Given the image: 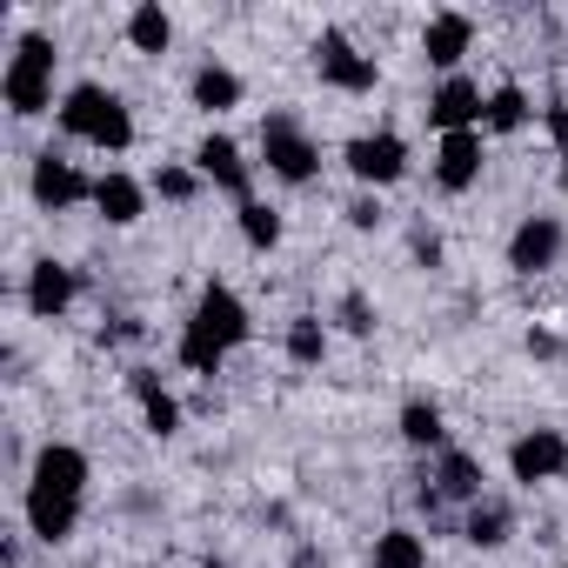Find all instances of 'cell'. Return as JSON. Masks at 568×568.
<instances>
[{
	"label": "cell",
	"mask_w": 568,
	"mask_h": 568,
	"mask_svg": "<svg viewBox=\"0 0 568 568\" xmlns=\"http://www.w3.org/2000/svg\"><path fill=\"white\" fill-rule=\"evenodd\" d=\"M375 568H428V541L415 528H388L375 535Z\"/></svg>",
	"instance_id": "22"
},
{
	"label": "cell",
	"mask_w": 568,
	"mask_h": 568,
	"mask_svg": "<svg viewBox=\"0 0 568 568\" xmlns=\"http://www.w3.org/2000/svg\"><path fill=\"white\" fill-rule=\"evenodd\" d=\"M435 181H442L448 194H468V187L481 181V128H475V134H442V148H435Z\"/></svg>",
	"instance_id": "15"
},
{
	"label": "cell",
	"mask_w": 568,
	"mask_h": 568,
	"mask_svg": "<svg viewBox=\"0 0 568 568\" xmlns=\"http://www.w3.org/2000/svg\"><path fill=\"white\" fill-rule=\"evenodd\" d=\"M94 207H101V221L134 227V221L148 214V187H141L134 174H101V181H94Z\"/></svg>",
	"instance_id": "16"
},
{
	"label": "cell",
	"mask_w": 568,
	"mask_h": 568,
	"mask_svg": "<svg viewBox=\"0 0 568 568\" xmlns=\"http://www.w3.org/2000/svg\"><path fill=\"white\" fill-rule=\"evenodd\" d=\"M54 61H61V54H54L48 34H21L8 74H0V94H8V108H14L21 121H34V114L54 108Z\"/></svg>",
	"instance_id": "2"
},
{
	"label": "cell",
	"mask_w": 568,
	"mask_h": 568,
	"mask_svg": "<svg viewBox=\"0 0 568 568\" xmlns=\"http://www.w3.org/2000/svg\"><path fill=\"white\" fill-rule=\"evenodd\" d=\"M481 108H488V94H481L468 74H448V81L428 94V121H435L442 134H475V128H481Z\"/></svg>",
	"instance_id": "9"
},
{
	"label": "cell",
	"mask_w": 568,
	"mask_h": 568,
	"mask_svg": "<svg viewBox=\"0 0 568 568\" xmlns=\"http://www.w3.org/2000/svg\"><path fill=\"white\" fill-rule=\"evenodd\" d=\"M561 187H568V168H561Z\"/></svg>",
	"instance_id": "33"
},
{
	"label": "cell",
	"mask_w": 568,
	"mask_h": 568,
	"mask_svg": "<svg viewBox=\"0 0 568 568\" xmlns=\"http://www.w3.org/2000/svg\"><path fill=\"white\" fill-rule=\"evenodd\" d=\"M61 128H68L74 141H88V148H101V154H128V148H134V114H128V101H121L114 88H101V81L68 88Z\"/></svg>",
	"instance_id": "1"
},
{
	"label": "cell",
	"mask_w": 568,
	"mask_h": 568,
	"mask_svg": "<svg viewBox=\"0 0 568 568\" xmlns=\"http://www.w3.org/2000/svg\"><path fill=\"white\" fill-rule=\"evenodd\" d=\"M561 468H568V435H555V428H528V435L508 448V475H515L521 488L555 481Z\"/></svg>",
	"instance_id": "7"
},
{
	"label": "cell",
	"mask_w": 568,
	"mask_h": 568,
	"mask_svg": "<svg viewBox=\"0 0 568 568\" xmlns=\"http://www.w3.org/2000/svg\"><path fill=\"white\" fill-rule=\"evenodd\" d=\"M221 362H227V348H214L201 328H181V368L187 375H221Z\"/></svg>",
	"instance_id": "28"
},
{
	"label": "cell",
	"mask_w": 568,
	"mask_h": 568,
	"mask_svg": "<svg viewBox=\"0 0 568 568\" xmlns=\"http://www.w3.org/2000/svg\"><path fill=\"white\" fill-rule=\"evenodd\" d=\"M402 442H408V448H448L442 408H435V402H408V408H402Z\"/></svg>",
	"instance_id": "23"
},
{
	"label": "cell",
	"mask_w": 568,
	"mask_h": 568,
	"mask_svg": "<svg viewBox=\"0 0 568 568\" xmlns=\"http://www.w3.org/2000/svg\"><path fill=\"white\" fill-rule=\"evenodd\" d=\"M342 161H348V174L362 187H395L408 174V141L402 134H362V141H348Z\"/></svg>",
	"instance_id": "6"
},
{
	"label": "cell",
	"mask_w": 568,
	"mask_h": 568,
	"mask_svg": "<svg viewBox=\"0 0 568 568\" xmlns=\"http://www.w3.org/2000/svg\"><path fill=\"white\" fill-rule=\"evenodd\" d=\"M561 241H568V234H561L555 214H528V221L508 234V267H515V274H541V267L561 261Z\"/></svg>",
	"instance_id": "10"
},
{
	"label": "cell",
	"mask_w": 568,
	"mask_h": 568,
	"mask_svg": "<svg viewBox=\"0 0 568 568\" xmlns=\"http://www.w3.org/2000/svg\"><path fill=\"white\" fill-rule=\"evenodd\" d=\"M128 41H134V54H168L174 48V21H168L161 0H141L128 14Z\"/></svg>",
	"instance_id": "18"
},
{
	"label": "cell",
	"mask_w": 568,
	"mask_h": 568,
	"mask_svg": "<svg viewBox=\"0 0 568 568\" xmlns=\"http://www.w3.org/2000/svg\"><path fill=\"white\" fill-rule=\"evenodd\" d=\"M261 161L281 174V181H315V168H322V154H315V141L302 134V121L295 114H267L261 121Z\"/></svg>",
	"instance_id": "3"
},
{
	"label": "cell",
	"mask_w": 568,
	"mask_h": 568,
	"mask_svg": "<svg viewBox=\"0 0 568 568\" xmlns=\"http://www.w3.org/2000/svg\"><path fill=\"white\" fill-rule=\"evenodd\" d=\"M521 128H528V94L508 81V88L488 94V108H481V134H521Z\"/></svg>",
	"instance_id": "20"
},
{
	"label": "cell",
	"mask_w": 568,
	"mask_h": 568,
	"mask_svg": "<svg viewBox=\"0 0 568 568\" xmlns=\"http://www.w3.org/2000/svg\"><path fill=\"white\" fill-rule=\"evenodd\" d=\"M342 328H348V335H375V308H368L362 295H342Z\"/></svg>",
	"instance_id": "30"
},
{
	"label": "cell",
	"mask_w": 568,
	"mask_h": 568,
	"mask_svg": "<svg viewBox=\"0 0 568 568\" xmlns=\"http://www.w3.org/2000/svg\"><path fill=\"white\" fill-rule=\"evenodd\" d=\"M74 295H81V274L68 261H34L28 267V315L34 322H61L74 308Z\"/></svg>",
	"instance_id": "8"
},
{
	"label": "cell",
	"mask_w": 568,
	"mask_h": 568,
	"mask_svg": "<svg viewBox=\"0 0 568 568\" xmlns=\"http://www.w3.org/2000/svg\"><path fill=\"white\" fill-rule=\"evenodd\" d=\"M315 68H322V81L342 88V94H375V81H382L375 54H362L342 28H328V34L315 41Z\"/></svg>",
	"instance_id": "4"
},
{
	"label": "cell",
	"mask_w": 568,
	"mask_h": 568,
	"mask_svg": "<svg viewBox=\"0 0 568 568\" xmlns=\"http://www.w3.org/2000/svg\"><path fill=\"white\" fill-rule=\"evenodd\" d=\"M241 241H247L254 254H267V247L281 241V214L261 207V201H247V207H241Z\"/></svg>",
	"instance_id": "27"
},
{
	"label": "cell",
	"mask_w": 568,
	"mask_h": 568,
	"mask_svg": "<svg viewBox=\"0 0 568 568\" xmlns=\"http://www.w3.org/2000/svg\"><path fill=\"white\" fill-rule=\"evenodd\" d=\"M442 495H455V501H481V468H475V455H462V448H442Z\"/></svg>",
	"instance_id": "24"
},
{
	"label": "cell",
	"mask_w": 568,
	"mask_h": 568,
	"mask_svg": "<svg viewBox=\"0 0 568 568\" xmlns=\"http://www.w3.org/2000/svg\"><path fill=\"white\" fill-rule=\"evenodd\" d=\"M194 108H207V114L241 108V74H234V68H221V61L194 68Z\"/></svg>",
	"instance_id": "19"
},
{
	"label": "cell",
	"mask_w": 568,
	"mask_h": 568,
	"mask_svg": "<svg viewBox=\"0 0 568 568\" xmlns=\"http://www.w3.org/2000/svg\"><path fill=\"white\" fill-rule=\"evenodd\" d=\"M322 355H328V328H322L315 315H295V322H288V362L315 368Z\"/></svg>",
	"instance_id": "25"
},
{
	"label": "cell",
	"mask_w": 568,
	"mask_h": 568,
	"mask_svg": "<svg viewBox=\"0 0 568 568\" xmlns=\"http://www.w3.org/2000/svg\"><path fill=\"white\" fill-rule=\"evenodd\" d=\"M468 541L475 548H501L508 541V508L501 501H475L468 508Z\"/></svg>",
	"instance_id": "26"
},
{
	"label": "cell",
	"mask_w": 568,
	"mask_h": 568,
	"mask_svg": "<svg viewBox=\"0 0 568 568\" xmlns=\"http://www.w3.org/2000/svg\"><path fill=\"white\" fill-rule=\"evenodd\" d=\"M548 141H555V148H561V161H568V108H561V101L548 108Z\"/></svg>",
	"instance_id": "32"
},
{
	"label": "cell",
	"mask_w": 568,
	"mask_h": 568,
	"mask_svg": "<svg viewBox=\"0 0 568 568\" xmlns=\"http://www.w3.org/2000/svg\"><path fill=\"white\" fill-rule=\"evenodd\" d=\"M34 201H41V207H81V201H94V181H88L68 154L48 148V154L34 161Z\"/></svg>",
	"instance_id": "12"
},
{
	"label": "cell",
	"mask_w": 568,
	"mask_h": 568,
	"mask_svg": "<svg viewBox=\"0 0 568 568\" xmlns=\"http://www.w3.org/2000/svg\"><path fill=\"white\" fill-rule=\"evenodd\" d=\"M348 227H362V234H368V227H382V201H375V194L348 201Z\"/></svg>",
	"instance_id": "31"
},
{
	"label": "cell",
	"mask_w": 568,
	"mask_h": 568,
	"mask_svg": "<svg viewBox=\"0 0 568 568\" xmlns=\"http://www.w3.org/2000/svg\"><path fill=\"white\" fill-rule=\"evenodd\" d=\"M468 48H475V21H468V14H435V21L422 28V54H428V68H442V81L462 68Z\"/></svg>",
	"instance_id": "14"
},
{
	"label": "cell",
	"mask_w": 568,
	"mask_h": 568,
	"mask_svg": "<svg viewBox=\"0 0 568 568\" xmlns=\"http://www.w3.org/2000/svg\"><path fill=\"white\" fill-rule=\"evenodd\" d=\"M74 521H81V501H61V495H41V488H28V528L54 548V541H68L74 535Z\"/></svg>",
	"instance_id": "17"
},
{
	"label": "cell",
	"mask_w": 568,
	"mask_h": 568,
	"mask_svg": "<svg viewBox=\"0 0 568 568\" xmlns=\"http://www.w3.org/2000/svg\"><path fill=\"white\" fill-rule=\"evenodd\" d=\"M187 328H201L214 348H241V342L254 335V322H247V302H241L234 288H221V281H207V288H201V302H194Z\"/></svg>",
	"instance_id": "5"
},
{
	"label": "cell",
	"mask_w": 568,
	"mask_h": 568,
	"mask_svg": "<svg viewBox=\"0 0 568 568\" xmlns=\"http://www.w3.org/2000/svg\"><path fill=\"white\" fill-rule=\"evenodd\" d=\"M134 395H141V415H148V435H161V442H168V435L181 428V402H174V395H168V388H161L154 375H134Z\"/></svg>",
	"instance_id": "21"
},
{
	"label": "cell",
	"mask_w": 568,
	"mask_h": 568,
	"mask_svg": "<svg viewBox=\"0 0 568 568\" xmlns=\"http://www.w3.org/2000/svg\"><path fill=\"white\" fill-rule=\"evenodd\" d=\"M194 187H201L194 168H161V174H154V194H161V201H194Z\"/></svg>",
	"instance_id": "29"
},
{
	"label": "cell",
	"mask_w": 568,
	"mask_h": 568,
	"mask_svg": "<svg viewBox=\"0 0 568 568\" xmlns=\"http://www.w3.org/2000/svg\"><path fill=\"white\" fill-rule=\"evenodd\" d=\"M194 174L214 181L221 194H234V201L247 207V187H254V181H247V161H241V148H234L227 134H207V141L194 148Z\"/></svg>",
	"instance_id": "13"
},
{
	"label": "cell",
	"mask_w": 568,
	"mask_h": 568,
	"mask_svg": "<svg viewBox=\"0 0 568 568\" xmlns=\"http://www.w3.org/2000/svg\"><path fill=\"white\" fill-rule=\"evenodd\" d=\"M28 488L61 495V501H81V495H88V455L68 448V442H48V448L34 455V481H28Z\"/></svg>",
	"instance_id": "11"
}]
</instances>
